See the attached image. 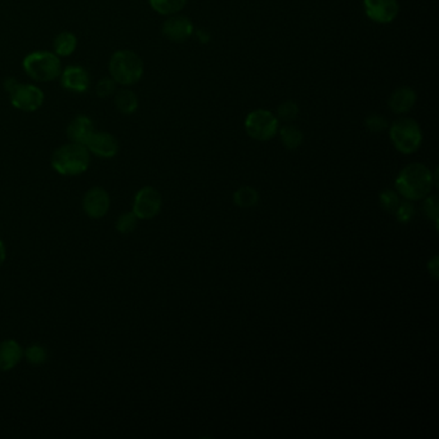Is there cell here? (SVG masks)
<instances>
[{
    "label": "cell",
    "mask_w": 439,
    "mask_h": 439,
    "mask_svg": "<svg viewBox=\"0 0 439 439\" xmlns=\"http://www.w3.org/2000/svg\"><path fill=\"white\" fill-rule=\"evenodd\" d=\"M9 100L15 109L22 112H35L44 105V92L35 84H21L9 93Z\"/></svg>",
    "instance_id": "7"
},
{
    "label": "cell",
    "mask_w": 439,
    "mask_h": 439,
    "mask_svg": "<svg viewBox=\"0 0 439 439\" xmlns=\"http://www.w3.org/2000/svg\"><path fill=\"white\" fill-rule=\"evenodd\" d=\"M161 205L160 192L153 187H144L135 194L133 213L139 220H151L159 214Z\"/></svg>",
    "instance_id": "8"
},
{
    "label": "cell",
    "mask_w": 439,
    "mask_h": 439,
    "mask_svg": "<svg viewBox=\"0 0 439 439\" xmlns=\"http://www.w3.org/2000/svg\"><path fill=\"white\" fill-rule=\"evenodd\" d=\"M26 360L33 364H42L47 361V351L42 346H31L25 352Z\"/></svg>",
    "instance_id": "26"
},
{
    "label": "cell",
    "mask_w": 439,
    "mask_h": 439,
    "mask_svg": "<svg viewBox=\"0 0 439 439\" xmlns=\"http://www.w3.org/2000/svg\"><path fill=\"white\" fill-rule=\"evenodd\" d=\"M6 254H7V252H6V246L3 244V241L0 240V265L6 261Z\"/></svg>",
    "instance_id": "33"
},
{
    "label": "cell",
    "mask_w": 439,
    "mask_h": 439,
    "mask_svg": "<svg viewBox=\"0 0 439 439\" xmlns=\"http://www.w3.org/2000/svg\"><path fill=\"white\" fill-rule=\"evenodd\" d=\"M94 124L92 118L86 115H77L68 123L66 135L68 141L74 144H86L94 133Z\"/></svg>",
    "instance_id": "14"
},
{
    "label": "cell",
    "mask_w": 439,
    "mask_h": 439,
    "mask_svg": "<svg viewBox=\"0 0 439 439\" xmlns=\"http://www.w3.org/2000/svg\"><path fill=\"white\" fill-rule=\"evenodd\" d=\"M83 209L91 218H102L110 209V196L101 187L91 188L83 199Z\"/></svg>",
    "instance_id": "13"
},
{
    "label": "cell",
    "mask_w": 439,
    "mask_h": 439,
    "mask_svg": "<svg viewBox=\"0 0 439 439\" xmlns=\"http://www.w3.org/2000/svg\"><path fill=\"white\" fill-rule=\"evenodd\" d=\"M434 185V179L431 170L425 165L415 162L401 170L396 179V188L398 194H402L407 200H422L431 194Z\"/></svg>",
    "instance_id": "1"
},
{
    "label": "cell",
    "mask_w": 439,
    "mask_h": 439,
    "mask_svg": "<svg viewBox=\"0 0 439 439\" xmlns=\"http://www.w3.org/2000/svg\"><path fill=\"white\" fill-rule=\"evenodd\" d=\"M197 38L200 39V42L201 43H208L209 42V39H210V35L208 34L206 31H203V30H200V31H197Z\"/></svg>",
    "instance_id": "32"
},
{
    "label": "cell",
    "mask_w": 439,
    "mask_h": 439,
    "mask_svg": "<svg viewBox=\"0 0 439 439\" xmlns=\"http://www.w3.org/2000/svg\"><path fill=\"white\" fill-rule=\"evenodd\" d=\"M26 75L36 83H51L62 72L61 59L53 51L30 52L22 61Z\"/></svg>",
    "instance_id": "4"
},
{
    "label": "cell",
    "mask_w": 439,
    "mask_h": 439,
    "mask_svg": "<svg viewBox=\"0 0 439 439\" xmlns=\"http://www.w3.org/2000/svg\"><path fill=\"white\" fill-rule=\"evenodd\" d=\"M246 133L256 141H270L279 132V118L270 111L254 110L246 116Z\"/></svg>",
    "instance_id": "6"
},
{
    "label": "cell",
    "mask_w": 439,
    "mask_h": 439,
    "mask_svg": "<svg viewBox=\"0 0 439 439\" xmlns=\"http://www.w3.org/2000/svg\"><path fill=\"white\" fill-rule=\"evenodd\" d=\"M89 165L91 153L84 144L70 142L59 147L52 155V167L62 176H80L88 170Z\"/></svg>",
    "instance_id": "3"
},
{
    "label": "cell",
    "mask_w": 439,
    "mask_h": 439,
    "mask_svg": "<svg viewBox=\"0 0 439 439\" xmlns=\"http://www.w3.org/2000/svg\"><path fill=\"white\" fill-rule=\"evenodd\" d=\"M85 146L89 153L102 159H111L116 156L118 153V142L116 137L103 130H94L93 134Z\"/></svg>",
    "instance_id": "11"
},
{
    "label": "cell",
    "mask_w": 439,
    "mask_h": 439,
    "mask_svg": "<svg viewBox=\"0 0 439 439\" xmlns=\"http://www.w3.org/2000/svg\"><path fill=\"white\" fill-rule=\"evenodd\" d=\"M233 203L240 208H252L259 203V194L253 187H241L233 194Z\"/></svg>",
    "instance_id": "21"
},
{
    "label": "cell",
    "mask_w": 439,
    "mask_h": 439,
    "mask_svg": "<svg viewBox=\"0 0 439 439\" xmlns=\"http://www.w3.org/2000/svg\"><path fill=\"white\" fill-rule=\"evenodd\" d=\"M366 128L372 133H381L388 128V121L380 115L373 114L366 118Z\"/></svg>",
    "instance_id": "27"
},
{
    "label": "cell",
    "mask_w": 439,
    "mask_h": 439,
    "mask_svg": "<svg viewBox=\"0 0 439 439\" xmlns=\"http://www.w3.org/2000/svg\"><path fill=\"white\" fill-rule=\"evenodd\" d=\"M77 48V38L70 31L59 33L53 40V52L59 59H66L72 56Z\"/></svg>",
    "instance_id": "18"
},
{
    "label": "cell",
    "mask_w": 439,
    "mask_h": 439,
    "mask_svg": "<svg viewBox=\"0 0 439 439\" xmlns=\"http://www.w3.org/2000/svg\"><path fill=\"white\" fill-rule=\"evenodd\" d=\"M20 84H21V83L18 82L16 77H7L6 80H4V84L3 85H4V89H6V91H7L9 94L12 93V92H13V91H15V89H16V88H17L18 85Z\"/></svg>",
    "instance_id": "30"
},
{
    "label": "cell",
    "mask_w": 439,
    "mask_h": 439,
    "mask_svg": "<svg viewBox=\"0 0 439 439\" xmlns=\"http://www.w3.org/2000/svg\"><path fill=\"white\" fill-rule=\"evenodd\" d=\"M367 17L378 24H390L399 13L398 0H363Z\"/></svg>",
    "instance_id": "9"
},
{
    "label": "cell",
    "mask_w": 439,
    "mask_h": 439,
    "mask_svg": "<svg viewBox=\"0 0 439 439\" xmlns=\"http://www.w3.org/2000/svg\"><path fill=\"white\" fill-rule=\"evenodd\" d=\"M417 95L414 89L408 86H401L396 89L389 98V107L396 114H407L414 109Z\"/></svg>",
    "instance_id": "15"
},
{
    "label": "cell",
    "mask_w": 439,
    "mask_h": 439,
    "mask_svg": "<svg viewBox=\"0 0 439 439\" xmlns=\"http://www.w3.org/2000/svg\"><path fill=\"white\" fill-rule=\"evenodd\" d=\"M114 103L120 114L133 115L138 110L139 100L130 88L121 86V89H118V92L114 95Z\"/></svg>",
    "instance_id": "17"
},
{
    "label": "cell",
    "mask_w": 439,
    "mask_h": 439,
    "mask_svg": "<svg viewBox=\"0 0 439 439\" xmlns=\"http://www.w3.org/2000/svg\"><path fill=\"white\" fill-rule=\"evenodd\" d=\"M150 4L161 16H171L186 7L187 0H150Z\"/></svg>",
    "instance_id": "19"
},
{
    "label": "cell",
    "mask_w": 439,
    "mask_h": 439,
    "mask_svg": "<svg viewBox=\"0 0 439 439\" xmlns=\"http://www.w3.org/2000/svg\"><path fill=\"white\" fill-rule=\"evenodd\" d=\"M137 217H135L133 211H128V213H123L120 217H118V222H116V229L118 232L121 233H130L134 231L137 227Z\"/></svg>",
    "instance_id": "23"
},
{
    "label": "cell",
    "mask_w": 439,
    "mask_h": 439,
    "mask_svg": "<svg viewBox=\"0 0 439 439\" xmlns=\"http://www.w3.org/2000/svg\"><path fill=\"white\" fill-rule=\"evenodd\" d=\"M428 270L436 279L438 277V256H434L431 262L428 263Z\"/></svg>",
    "instance_id": "31"
},
{
    "label": "cell",
    "mask_w": 439,
    "mask_h": 439,
    "mask_svg": "<svg viewBox=\"0 0 439 439\" xmlns=\"http://www.w3.org/2000/svg\"><path fill=\"white\" fill-rule=\"evenodd\" d=\"M282 144L287 150H296L303 142V133L294 125H285L279 129Z\"/></svg>",
    "instance_id": "20"
},
{
    "label": "cell",
    "mask_w": 439,
    "mask_h": 439,
    "mask_svg": "<svg viewBox=\"0 0 439 439\" xmlns=\"http://www.w3.org/2000/svg\"><path fill=\"white\" fill-rule=\"evenodd\" d=\"M380 203L381 206L389 211V213H396V210L401 203V200L398 197L397 192L392 191V190H387L380 194Z\"/></svg>",
    "instance_id": "25"
},
{
    "label": "cell",
    "mask_w": 439,
    "mask_h": 439,
    "mask_svg": "<svg viewBox=\"0 0 439 439\" xmlns=\"http://www.w3.org/2000/svg\"><path fill=\"white\" fill-rule=\"evenodd\" d=\"M61 85L74 93H85L91 88V75L89 72L82 66L71 65L68 68H62V72L59 75Z\"/></svg>",
    "instance_id": "10"
},
{
    "label": "cell",
    "mask_w": 439,
    "mask_h": 439,
    "mask_svg": "<svg viewBox=\"0 0 439 439\" xmlns=\"http://www.w3.org/2000/svg\"><path fill=\"white\" fill-rule=\"evenodd\" d=\"M118 85L114 79L111 77H102L97 84H95V94L100 97V98H110L114 97L115 93L118 92Z\"/></svg>",
    "instance_id": "22"
},
{
    "label": "cell",
    "mask_w": 439,
    "mask_h": 439,
    "mask_svg": "<svg viewBox=\"0 0 439 439\" xmlns=\"http://www.w3.org/2000/svg\"><path fill=\"white\" fill-rule=\"evenodd\" d=\"M162 25V34L170 42L183 43L188 40L194 34V25L190 18L180 15H171Z\"/></svg>",
    "instance_id": "12"
},
{
    "label": "cell",
    "mask_w": 439,
    "mask_h": 439,
    "mask_svg": "<svg viewBox=\"0 0 439 439\" xmlns=\"http://www.w3.org/2000/svg\"><path fill=\"white\" fill-rule=\"evenodd\" d=\"M424 213L426 214V217L429 220H434L436 223L438 222V197L437 196H431L425 200L424 203Z\"/></svg>",
    "instance_id": "28"
},
{
    "label": "cell",
    "mask_w": 439,
    "mask_h": 439,
    "mask_svg": "<svg viewBox=\"0 0 439 439\" xmlns=\"http://www.w3.org/2000/svg\"><path fill=\"white\" fill-rule=\"evenodd\" d=\"M24 351L15 340H6L0 343V371H9L17 366L22 360Z\"/></svg>",
    "instance_id": "16"
},
{
    "label": "cell",
    "mask_w": 439,
    "mask_h": 439,
    "mask_svg": "<svg viewBox=\"0 0 439 439\" xmlns=\"http://www.w3.org/2000/svg\"><path fill=\"white\" fill-rule=\"evenodd\" d=\"M396 213H397V220L401 223H407V222L413 220V217H414V206H413V203H401Z\"/></svg>",
    "instance_id": "29"
},
{
    "label": "cell",
    "mask_w": 439,
    "mask_h": 439,
    "mask_svg": "<svg viewBox=\"0 0 439 439\" xmlns=\"http://www.w3.org/2000/svg\"><path fill=\"white\" fill-rule=\"evenodd\" d=\"M277 118L284 120V121H294L298 115H299V107L296 105V102L286 101L281 103L277 110Z\"/></svg>",
    "instance_id": "24"
},
{
    "label": "cell",
    "mask_w": 439,
    "mask_h": 439,
    "mask_svg": "<svg viewBox=\"0 0 439 439\" xmlns=\"http://www.w3.org/2000/svg\"><path fill=\"white\" fill-rule=\"evenodd\" d=\"M389 134L399 153L410 155L416 153L422 146V128L414 118H398L390 127Z\"/></svg>",
    "instance_id": "5"
},
{
    "label": "cell",
    "mask_w": 439,
    "mask_h": 439,
    "mask_svg": "<svg viewBox=\"0 0 439 439\" xmlns=\"http://www.w3.org/2000/svg\"><path fill=\"white\" fill-rule=\"evenodd\" d=\"M110 77L118 86L132 88L144 77V63L134 51L118 49L114 52L109 62Z\"/></svg>",
    "instance_id": "2"
}]
</instances>
